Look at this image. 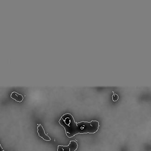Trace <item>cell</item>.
<instances>
[{"label": "cell", "instance_id": "obj_1", "mask_svg": "<svg viewBox=\"0 0 151 151\" xmlns=\"http://www.w3.org/2000/svg\"><path fill=\"white\" fill-rule=\"evenodd\" d=\"M59 123L64 127L66 134L70 138L78 134L95 133L98 131L99 127V122L97 121L76 122L70 113L63 115L59 120Z\"/></svg>", "mask_w": 151, "mask_h": 151}, {"label": "cell", "instance_id": "obj_2", "mask_svg": "<svg viewBox=\"0 0 151 151\" xmlns=\"http://www.w3.org/2000/svg\"><path fill=\"white\" fill-rule=\"evenodd\" d=\"M78 144L75 141H71L67 146H58V151H75L78 148Z\"/></svg>", "mask_w": 151, "mask_h": 151}, {"label": "cell", "instance_id": "obj_3", "mask_svg": "<svg viewBox=\"0 0 151 151\" xmlns=\"http://www.w3.org/2000/svg\"><path fill=\"white\" fill-rule=\"evenodd\" d=\"M37 133H38L39 136L41 137L42 139L46 141H50L51 139L45 133V130L43 129V127L42 126L41 124H39V126L37 127Z\"/></svg>", "mask_w": 151, "mask_h": 151}, {"label": "cell", "instance_id": "obj_4", "mask_svg": "<svg viewBox=\"0 0 151 151\" xmlns=\"http://www.w3.org/2000/svg\"><path fill=\"white\" fill-rule=\"evenodd\" d=\"M10 97L12 99H14V100H16V101L18 102H21L22 100H24L23 96L21 94H19L16 92H13L11 93Z\"/></svg>", "mask_w": 151, "mask_h": 151}, {"label": "cell", "instance_id": "obj_5", "mask_svg": "<svg viewBox=\"0 0 151 151\" xmlns=\"http://www.w3.org/2000/svg\"><path fill=\"white\" fill-rule=\"evenodd\" d=\"M113 95L112 96V100L114 102H116L119 99V95L118 94L115 93L113 91Z\"/></svg>", "mask_w": 151, "mask_h": 151}, {"label": "cell", "instance_id": "obj_6", "mask_svg": "<svg viewBox=\"0 0 151 151\" xmlns=\"http://www.w3.org/2000/svg\"><path fill=\"white\" fill-rule=\"evenodd\" d=\"M0 151H5L3 150V148H2V147H1V144H0Z\"/></svg>", "mask_w": 151, "mask_h": 151}]
</instances>
